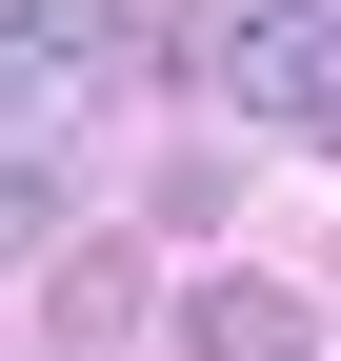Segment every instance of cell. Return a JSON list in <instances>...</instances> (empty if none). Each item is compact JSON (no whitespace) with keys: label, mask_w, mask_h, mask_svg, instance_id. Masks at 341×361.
<instances>
[{"label":"cell","mask_w":341,"mask_h":361,"mask_svg":"<svg viewBox=\"0 0 341 361\" xmlns=\"http://www.w3.org/2000/svg\"><path fill=\"white\" fill-rule=\"evenodd\" d=\"M181 341H201V361H321V301H302V281H201Z\"/></svg>","instance_id":"7a4b0ae2"},{"label":"cell","mask_w":341,"mask_h":361,"mask_svg":"<svg viewBox=\"0 0 341 361\" xmlns=\"http://www.w3.org/2000/svg\"><path fill=\"white\" fill-rule=\"evenodd\" d=\"M201 80H221L241 141L341 161V0H221V20H201Z\"/></svg>","instance_id":"6da1fadb"},{"label":"cell","mask_w":341,"mask_h":361,"mask_svg":"<svg viewBox=\"0 0 341 361\" xmlns=\"http://www.w3.org/2000/svg\"><path fill=\"white\" fill-rule=\"evenodd\" d=\"M40 241H61V141H20V161H0V261H40Z\"/></svg>","instance_id":"277c9868"},{"label":"cell","mask_w":341,"mask_h":361,"mask_svg":"<svg viewBox=\"0 0 341 361\" xmlns=\"http://www.w3.org/2000/svg\"><path fill=\"white\" fill-rule=\"evenodd\" d=\"M40 261H61V301H40V322H61V341H141V241H40Z\"/></svg>","instance_id":"3957f363"}]
</instances>
